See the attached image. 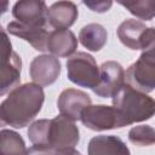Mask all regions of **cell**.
<instances>
[{
    "mask_svg": "<svg viewBox=\"0 0 155 155\" xmlns=\"http://www.w3.org/2000/svg\"><path fill=\"white\" fill-rule=\"evenodd\" d=\"M45 92L41 86L27 82L8 92L0 104V115L6 125L13 128H24L41 111Z\"/></svg>",
    "mask_w": 155,
    "mask_h": 155,
    "instance_id": "1",
    "label": "cell"
},
{
    "mask_svg": "<svg viewBox=\"0 0 155 155\" xmlns=\"http://www.w3.org/2000/svg\"><path fill=\"white\" fill-rule=\"evenodd\" d=\"M113 107L117 110L122 126L150 120L154 116L155 102L153 97L124 85L113 97Z\"/></svg>",
    "mask_w": 155,
    "mask_h": 155,
    "instance_id": "2",
    "label": "cell"
},
{
    "mask_svg": "<svg viewBox=\"0 0 155 155\" xmlns=\"http://www.w3.org/2000/svg\"><path fill=\"white\" fill-rule=\"evenodd\" d=\"M22 59L12 48L7 31L0 25V97L21 84Z\"/></svg>",
    "mask_w": 155,
    "mask_h": 155,
    "instance_id": "3",
    "label": "cell"
},
{
    "mask_svg": "<svg viewBox=\"0 0 155 155\" xmlns=\"http://www.w3.org/2000/svg\"><path fill=\"white\" fill-rule=\"evenodd\" d=\"M125 84L132 88L150 93L155 88V54L154 48L143 51L138 59L125 73Z\"/></svg>",
    "mask_w": 155,
    "mask_h": 155,
    "instance_id": "4",
    "label": "cell"
},
{
    "mask_svg": "<svg viewBox=\"0 0 155 155\" xmlns=\"http://www.w3.org/2000/svg\"><path fill=\"white\" fill-rule=\"evenodd\" d=\"M67 75L73 84L93 90L99 81V67L87 52H76L67 61Z\"/></svg>",
    "mask_w": 155,
    "mask_h": 155,
    "instance_id": "5",
    "label": "cell"
},
{
    "mask_svg": "<svg viewBox=\"0 0 155 155\" xmlns=\"http://www.w3.org/2000/svg\"><path fill=\"white\" fill-rule=\"evenodd\" d=\"M117 38L130 50H150L155 46V29L145 23L131 18L120 23L116 30Z\"/></svg>",
    "mask_w": 155,
    "mask_h": 155,
    "instance_id": "6",
    "label": "cell"
},
{
    "mask_svg": "<svg viewBox=\"0 0 155 155\" xmlns=\"http://www.w3.org/2000/svg\"><path fill=\"white\" fill-rule=\"evenodd\" d=\"M80 142V132L75 122L63 115L50 120L47 147L54 151L74 149Z\"/></svg>",
    "mask_w": 155,
    "mask_h": 155,
    "instance_id": "7",
    "label": "cell"
},
{
    "mask_svg": "<svg viewBox=\"0 0 155 155\" xmlns=\"http://www.w3.org/2000/svg\"><path fill=\"white\" fill-rule=\"evenodd\" d=\"M80 120L85 127L97 132L124 127L117 110L105 104L86 107L80 115Z\"/></svg>",
    "mask_w": 155,
    "mask_h": 155,
    "instance_id": "8",
    "label": "cell"
},
{
    "mask_svg": "<svg viewBox=\"0 0 155 155\" xmlns=\"http://www.w3.org/2000/svg\"><path fill=\"white\" fill-rule=\"evenodd\" d=\"M125 85V70L116 61H107L99 67V81L92 90L102 98H111Z\"/></svg>",
    "mask_w": 155,
    "mask_h": 155,
    "instance_id": "9",
    "label": "cell"
},
{
    "mask_svg": "<svg viewBox=\"0 0 155 155\" xmlns=\"http://www.w3.org/2000/svg\"><path fill=\"white\" fill-rule=\"evenodd\" d=\"M62 71L61 62L52 54H40L33 58L29 65V74L34 84L47 87L57 81Z\"/></svg>",
    "mask_w": 155,
    "mask_h": 155,
    "instance_id": "10",
    "label": "cell"
},
{
    "mask_svg": "<svg viewBox=\"0 0 155 155\" xmlns=\"http://www.w3.org/2000/svg\"><path fill=\"white\" fill-rule=\"evenodd\" d=\"M47 5L41 0H21L12 7V16L17 22L27 25L47 27Z\"/></svg>",
    "mask_w": 155,
    "mask_h": 155,
    "instance_id": "11",
    "label": "cell"
},
{
    "mask_svg": "<svg viewBox=\"0 0 155 155\" xmlns=\"http://www.w3.org/2000/svg\"><path fill=\"white\" fill-rule=\"evenodd\" d=\"M91 97L86 92L76 88H65L57 99V108L61 115L76 121L80 120L82 110L91 105Z\"/></svg>",
    "mask_w": 155,
    "mask_h": 155,
    "instance_id": "12",
    "label": "cell"
},
{
    "mask_svg": "<svg viewBox=\"0 0 155 155\" xmlns=\"http://www.w3.org/2000/svg\"><path fill=\"white\" fill-rule=\"evenodd\" d=\"M7 31L10 34L29 42V45H31L33 48L36 51H41V52L47 51L46 44H47L48 34H50L47 27L27 25V24L17 22V21H13L7 24Z\"/></svg>",
    "mask_w": 155,
    "mask_h": 155,
    "instance_id": "13",
    "label": "cell"
},
{
    "mask_svg": "<svg viewBox=\"0 0 155 155\" xmlns=\"http://www.w3.org/2000/svg\"><path fill=\"white\" fill-rule=\"evenodd\" d=\"M78 48V39L69 29H54L50 31L46 50L54 57H70Z\"/></svg>",
    "mask_w": 155,
    "mask_h": 155,
    "instance_id": "14",
    "label": "cell"
},
{
    "mask_svg": "<svg viewBox=\"0 0 155 155\" xmlns=\"http://www.w3.org/2000/svg\"><path fill=\"white\" fill-rule=\"evenodd\" d=\"M78 16V6L73 1H57L47 10V23L56 29H69Z\"/></svg>",
    "mask_w": 155,
    "mask_h": 155,
    "instance_id": "15",
    "label": "cell"
},
{
    "mask_svg": "<svg viewBox=\"0 0 155 155\" xmlns=\"http://www.w3.org/2000/svg\"><path fill=\"white\" fill-rule=\"evenodd\" d=\"M87 155H131V151L120 137L101 134L88 142Z\"/></svg>",
    "mask_w": 155,
    "mask_h": 155,
    "instance_id": "16",
    "label": "cell"
},
{
    "mask_svg": "<svg viewBox=\"0 0 155 155\" xmlns=\"http://www.w3.org/2000/svg\"><path fill=\"white\" fill-rule=\"evenodd\" d=\"M81 45L92 52L101 51L108 40L107 29L99 23H88L84 25L79 33Z\"/></svg>",
    "mask_w": 155,
    "mask_h": 155,
    "instance_id": "17",
    "label": "cell"
},
{
    "mask_svg": "<svg viewBox=\"0 0 155 155\" xmlns=\"http://www.w3.org/2000/svg\"><path fill=\"white\" fill-rule=\"evenodd\" d=\"M25 142L13 130H0V155H24Z\"/></svg>",
    "mask_w": 155,
    "mask_h": 155,
    "instance_id": "18",
    "label": "cell"
},
{
    "mask_svg": "<svg viewBox=\"0 0 155 155\" xmlns=\"http://www.w3.org/2000/svg\"><path fill=\"white\" fill-rule=\"evenodd\" d=\"M128 12L143 21H153L155 15V2L153 0H140V1H119Z\"/></svg>",
    "mask_w": 155,
    "mask_h": 155,
    "instance_id": "19",
    "label": "cell"
},
{
    "mask_svg": "<svg viewBox=\"0 0 155 155\" xmlns=\"http://www.w3.org/2000/svg\"><path fill=\"white\" fill-rule=\"evenodd\" d=\"M128 140L138 147H150L155 143V131L149 125L134 126L128 132Z\"/></svg>",
    "mask_w": 155,
    "mask_h": 155,
    "instance_id": "20",
    "label": "cell"
},
{
    "mask_svg": "<svg viewBox=\"0 0 155 155\" xmlns=\"http://www.w3.org/2000/svg\"><path fill=\"white\" fill-rule=\"evenodd\" d=\"M48 126L50 120L48 119H40L29 125V128L27 131L29 140L34 145H44L47 147V137H48Z\"/></svg>",
    "mask_w": 155,
    "mask_h": 155,
    "instance_id": "21",
    "label": "cell"
},
{
    "mask_svg": "<svg viewBox=\"0 0 155 155\" xmlns=\"http://www.w3.org/2000/svg\"><path fill=\"white\" fill-rule=\"evenodd\" d=\"M82 4L85 6H87L91 11L98 12V13H104V12L109 11L110 7L113 6V1H110V0H108V1H82Z\"/></svg>",
    "mask_w": 155,
    "mask_h": 155,
    "instance_id": "22",
    "label": "cell"
},
{
    "mask_svg": "<svg viewBox=\"0 0 155 155\" xmlns=\"http://www.w3.org/2000/svg\"><path fill=\"white\" fill-rule=\"evenodd\" d=\"M54 150L44 145H33L25 150L24 155H54Z\"/></svg>",
    "mask_w": 155,
    "mask_h": 155,
    "instance_id": "23",
    "label": "cell"
},
{
    "mask_svg": "<svg viewBox=\"0 0 155 155\" xmlns=\"http://www.w3.org/2000/svg\"><path fill=\"white\" fill-rule=\"evenodd\" d=\"M54 155H81L80 151L75 150V149H70V150H63V151H56Z\"/></svg>",
    "mask_w": 155,
    "mask_h": 155,
    "instance_id": "24",
    "label": "cell"
},
{
    "mask_svg": "<svg viewBox=\"0 0 155 155\" xmlns=\"http://www.w3.org/2000/svg\"><path fill=\"white\" fill-rule=\"evenodd\" d=\"M8 10V1H0V17Z\"/></svg>",
    "mask_w": 155,
    "mask_h": 155,
    "instance_id": "25",
    "label": "cell"
},
{
    "mask_svg": "<svg viewBox=\"0 0 155 155\" xmlns=\"http://www.w3.org/2000/svg\"><path fill=\"white\" fill-rule=\"evenodd\" d=\"M6 124L4 122V120H2V117H1V115H0V127H2V126H5Z\"/></svg>",
    "mask_w": 155,
    "mask_h": 155,
    "instance_id": "26",
    "label": "cell"
}]
</instances>
